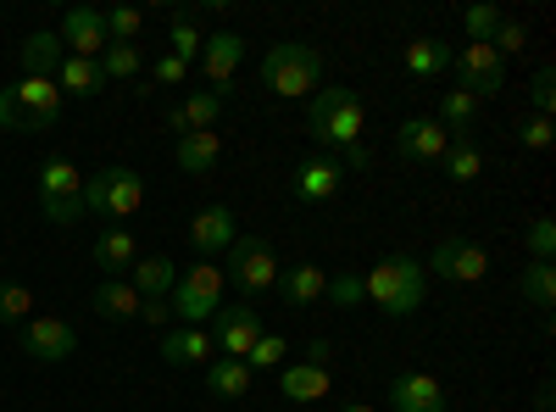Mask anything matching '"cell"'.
Listing matches in <instances>:
<instances>
[{"label":"cell","mask_w":556,"mask_h":412,"mask_svg":"<svg viewBox=\"0 0 556 412\" xmlns=\"http://www.w3.org/2000/svg\"><path fill=\"white\" fill-rule=\"evenodd\" d=\"M173 157H178L184 173H212L217 157H223V134H217V128H212V134H184V140L173 146Z\"/></svg>","instance_id":"cell-27"},{"label":"cell","mask_w":556,"mask_h":412,"mask_svg":"<svg viewBox=\"0 0 556 412\" xmlns=\"http://www.w3.org/2000/svg\"><path fill=\"white\" fill-rule=\"evenodd\" d=\"M56 89H62V96H101V89H106V78H101V67L96 62H84V57H67L62 67H56Z\"/></svg>","instance_id":"cell-31"},{"label":"cell","mask_w":556,"mask_h":412,"mask_svg":"<svg viewBox=\"0 0 556 412\" xmlns=\"http://www.w3.org/2000/svg\"><path fill=\"white\" fill-rule=\"evenodd\" d=\"M440 162H445V178H456V185H473V178L484 173V151H479V140H451V151H445Z\"/></svg>","instance_id":"cell-33"},{"label":"cell","mask_w":556,"mask_h":412,"mask_svg":"<svg viewBox=\"0 0 556 412\" xmlns=\"http://www.w3.org/2000/svg\"><path fill=\"white\" fill-rule=\"evenodd\" d=\"M362 285H367V301H374L379 312L412 317L417 307H424V296H429V267L417 257H406V251H395L374 273H362Z\"/></svg>","instance_id":"cell-1"},{"label":"cell","mask_w":556,"mask_h":412,"mask_svg":"<svg viewBox=\"0 0 556 412\" xmlns=\"http://www.w3.org/2000/svg\"><path fill=\"white\" fill-rule=\"evenodd\" d=\"M340 185H345V167H340V157L317 151V157H306V162L295 167V178H290V196H295L301 207H323V201H334V196H340Z\"/></svg>","instance_id":"cell-13"},{"label":"cell","mask_w":556,"mask_h":412,"mask_svg":"<svg viewBox=\"0 0 556 412\" xmlns=\"http://www.w3.org/2000/svg\"><path fill=\"white\" fill-rule=\"evenodd\" d=\"M523 240H529L534 262H551V251H556V223H551V217H534V223L523 228Z\"/></svg>","instance_id":"cell-43"},{"label":"cell","mask_w":556,"mask_h":412,"mask_svg":"<svg viewBox=\"0 0 556 412\" xmlns=\"http://www.w3.org/2000/svg\"><path fill=\"white\" fill-rule=\"evenodd\" d=\"M28 317H34V290L23 279H0V324L23 329Z\"/></svg>","instance_id":"cell-35"},{"label":"cell","mask_w":556,"mask_h":412,"mask_svg":"<svg viewBox=\"0 0 556 412\" xmlns=\"http://www.w3.org/2000/svg\"><path fill=\"white\" fill-rule=\"evenodd\" d=\"M96 267H106V279H128V267L139 262V246L128 228H101V240H96Z\"/></svg>","instance_id":"cell-24"},{"label":"cell","mask_w":556,"mask_h":412,"mask_svg":"<svg viewBox=\"0 0 556 412\" xmlns=\"http://www.w3.org/2000/svg\"><path fill=\"white\" fill-rule=\"evenodd\" d=\"M0 23H7V17H0Z\"/></svg>","instance_id":"cell-53"},{"label":"cell","mask_w":556,"mask_h":412,"mask_svg":"<svg viewBox=\"0 0 556 412\" xmlns=\"http://www.w3.org/2000/svg\"><path fill=\"white\" fill-rule=\"evenodd\" d=\"M56 117H62L56 78H17V84L0 89V128L45 134V128H56Z\"/></svg>","instance_id":"cell-4"},{"label":"cell","mask_w":556,"mask_h":412,"mask_svg":"<svg viewBox=\"0 0 556 412\" xmlns=\"http://www.w3.org/2000/svg\"><path fill=\"white\" fill-rule=\"evenodd\" d=\"M501 7H490V0H479V7H468L462 12V28H468V45H490L495 39V28H501Z\"/></svg>","instance_id":"cell-37"},{"label":"cell","mask_w":556,"mask_h":412,"mask_svg":"<svg viewBox=\"0 0 556 412\" xmlns=\"http://www.w3.org/2000/svg\"><path fill=\"white\" fill-rule=\"evenodd\" d=\"M551 401H556V396H551V385H540V396H534V412H551Z\"/></svg>","instance_id":"cell-51"},{"label":"cell","mask_w":556,"mask_h":412,"mask_svg":"<svg viewBox=\"0 0 556 412\" xmlns=\"http://www.w3.org/2000/svg\"><path fill=\"white\" fill-rule=\"evenodd\" d=\"M151 73H156V84H162V89H178V84H184V78H190V62H178V57H173V51H162V57H156V67H151Z\"/></svg>","instance_id":"cell-46"},{"label":"cell","mask_w":556,"mask_h":412,"mask_svg":"<svg viewBox=\"0 0 556 412\" xmlns=\"http://www.w3.org/2000/svg\"><path fill=\"white\" fill-rule=\"evenodd\" d=\"M434 123L451 134V140H473V134H479V101H473V96H462V89H445Z\"/></svg>","instance_id":"cell-25"},{"label":"cell","mask_w":556,"mask_h":412,"mask_svg":"<svg viewBox=\"0 0 556 412\" xmlns=\"http://www.w3.org/2000/svg\"><path fill=\"white\" fill-rule=\"evenodd\" d=\"M240 62H245V39L235 28H212L206 45H201V73L212 84V96H228V89H235Z\"/></svg>","instance_id":"cell-12"},{"label":"cell","mask_w":556,"mask_h":412,"mask_svg":"<svg viewBox=\"0 0 556 412\" xmlns=\"http://www.w3.org/2000/svg\"><path fill=\"white\" fill-rule=\"evenodd\" d=\"M162 357L173 362V369H195V362H212L217 357V346H212V335L206 329H167L162 335Z\"/></svg>","instance_id":"cell-23"},{"label":"cell","mask_w":556,"mask_h":412,"mask_svg":"<svg viewBox=\"0 0 556 412\" xmlns=\"http://www.w3.org/2000/svg\"><path fill=\"white\" fill-rule=\"evenodd\" d=\"M17 346L34 362H45V369H56V362L78 357V329L67 324V317H56V312H39V317H28V324L17 329Z\"/></svg>","instance_id":"cell-8"},{"label":"cell","mask_w":556,"mask_h":412,"mask_svg":"<svg viewBox=\"0 0 556 412\" xmlns=\"http://www.w3.org/2000/svg\"><path fill=\"white\" fill-rule=\"evenodd\" d=\"M529 45V23H518V17H501V28H495V39H490V51L506 62V57H518Z\"/></svg>","instance_id":"cell-41"},{"label":"cell","mask_w":556,"mask_h":412,"mask_svg":"<svg viewBox=\"0 0 556 412\" xmlns=\"http://www.w3.org/2000/svg\"><path fill=\"white\" fill-rule=\"evenodd\" d=\"M56 39H62V51H67V57L96 62L106 45H112V39H106V12H96V7H73V12L62 17Z\"/></svg>","instance_id":"cell-14"},{"label":"cell","mask_w":556,"mask_h":412,"mask_svg":"<svg viewBox=\"0 0 556 412\" xmlns=\"http://www.w3.org/2000/svg\"><path fill=\"white\" fill-rule=\"evenodd\" d=\"M451 67H456V89L462 96H473V101H484V96H501V84H506V62L490 51V45H462V51L451 57Z\"/></svg>","instance_id":"cell-11"},{"label":"cell","mask_w":556,"mask_h":412,"mask_svg":"<svg viewBox=\"0 0 556 412\" xmlns=\"http://www.w3.org/2000/svg\"><path fill=\"white\" fill-rule=\"evenodd\" d=\"M323 301H329V307H340V312L362 307V301H367V285H362V273H334V279H329V290H323Z\"/></svg>","instance_id":"cell-39"},{"label":"cell","mask_w":556,"mask_h":412,"mask_svg":"<svg viewBox=\"0 0 556 412\" xmlns=\"http://www.w3.org/2000/svg\"><path fill=\"white\" fill-rule=\"evenodd\" d=\"M334 412H379V407H367V401H340Z\"/></svg>","instance_id":"cell-52"},{"label":"cell","mask_w":556,"mask_h":412,"mask_svg":"<svg viewBox=\"0 0 556 412\" xmlns=\"http://www.w3.org/2000/svg\"><path fill=\"white\" fill-rule=\"evenodd\" d=\"M128 285L139 290V301H167L178 285V262L173 257H139L128 267Z\"/></svg>","instance_id":"cell-20"},{"label":"cell","mask_w":556,"mask_h":412,"mask_svg":"<svg viewBox=\"0 0 556 412\" xmlns=\"http://www.w3.org/2000/svg\"><path fill=\"white\" fill-rule=\"evenodd\" d=\"M217 7V0H212ZM212 7H178L173 12V28H167V51L178 57V62H201V45H206V34H201V17L212 12Z\"/></svg>","instance_id":"cell-19"},{"label":"cell","mask_w":556,"mask_h":412,"mask_svg":"<svg viewBox=\"0 0 556 412\" xmlns=\"http://www.w3.org/2000/svg\"><path fill=\"white\" fill-rule=\"evenodd\" d=\"M96 67H101V78L106 84H128V78H139V45H106V51L96 57Z\"/></svg>","instance_id":"cell-34"},{"label":"cell","mask_w":556,"mask_h":412,"mask_svg":"<svg viewBox=\"0 0 556 412\" xmlns=\"http://www.w3.org/2000/svg\"><path fill=\"white\" fill-rule=\"evenodd\" d=\"M17 62H23V78H56V67L67 62V51H62L56 34H28L17 45Z\"/></svg>","instance_id":"cell-22"},{"label":"cell","mask_w":556,"mask_h":412,"mask_svg":"<svg viewBox=\"0 0 556 412\" xmlns=\"http://www.w3.org/2000/svg\"><path fill=\"white\" fill-rule=\"evenodd\" d=\"M178 112H184V123H190V134H212L217 117H223V96H212V89H195V96L184 101Z\"/></svg>","instance_id":"cell-36"},{"label":"cell","mask_w":556,"mask_h":412,"mask_svg":"<svg viewBox=\"0 0 556 412\" xmlns=\"http://www.w3.org/2000/svg\"><path fill=\"white\" fill-rule=\"evenodd\" d=\"M235 235H240V228H235V212H228L223 201L190 217V246H195L201 262H217L228 246H235Z\"/></svg>","instance_id":"cell-15"},{"label":"cell","mask_w":556,"mask_h":412,"mask_svg":"<svg viewBox=\"0 0 556 412\" xmlns=\"http://www.w3.org/2000/svg\"><path fill=\"white\" fill-rule=\"evenodd\" d=\"M529 107H534V117H551V112H556V67H540V73H534Z\"/></svg>","instance_id":"cell-42"},{"label":"cell","mask_w":556,"mask_h":412,"mask_svg":"<svg viewBox=\"0 0 556 412\" xmlns=\"http://www.w3.org/2000/svg\"><path fill=\"white\" fill-rule=\"evenodd\" d=\"M285 357H290V340L267 329V335L245 351V369H251V374H256V369H285Z\"/></svg>","instance_id":"cell-38"},{"label":"cell","mask_w":556,"mask_h":412,"mask_svg":"<svg viewBox=\"0 0 556 412\" xmlns=\"http://www.w3.org/2000/svg\"><path fill=\"white\" fill-rule=\"evenodd\" d=\"M39 212H45V223H78V217H89L84 212V190L62 196V201H39Z\"/></svg>","instance_id":"cell-44"},{"label":"cell","mask_w":556,"mask_h":412,"mask_svg":"<svg viewBox=\"0 0 556 412\" xmlns=\"http://www.w3.org/2000/svg\"><path fill=\"white\" fill-rule=\"evenodd\" d=\"M96 312L106 317V324H128V317H139V290L128 279H101L96 285Z\"/></svg>","instance_id":"cell-28"},{"label":"cell","mask_w":556,"mask_h":412,"mask_svg":"<svg viewBox=\"0 0 556 412\" xmlns=\"http://www.w3.org/2000/svg\"><path fill=\"white\" fill-rule=\"evenodd\" d=\"M139 201H146V178L134 167H101L84 178V212L96 217H128L139 212Z\"/></svg>","instance_id":"cell-7"},{"label":"cell","mask_w":556,"mask_h":412,"mask_svg":"<svg viewBox=\"0 0 556 412\" xmlns=\"http://www.w3.org/2000/svg\"><path fill=\"white\" fill-rule=\"evenodd\" d=\"M206 390L217 401H240V396H251V369L240 357H212L206 362Z\"/></svg>","instance_id":"cell-26"},{"label":"cell","mask_w":556,"mask_h":412,"mask_svg":"<svg viewBox=\"0 0 556 412\" xmlns=\"http://www.w3.org/2000/svg\"><path fill=\"white\" fill-rule=\"evenodd\" d=\"M306 128H312V140L323 151H351L362 146V128H367V107L356 89H317L312 107H306Z\"/></svg>","instance_id":"cell-2"},{"label":"cell","mask_w":556,"mask_h":412,"mask_svg":"<svg viewBox=\"0 0 556 412\" xmlns=\"http://www.w3.org/2000/svg\"><path fill=\"white\" fill-rule=\"evenodd\" d=\"M445 67H451V45H445V39H429V34H424V39L406 45V73H412V78H434V73H445Z\"/></svg>","instance_id":"cell-32"},{"label":"cell","mask_w":556,"mask_h":412,"mask_svg":"<svg viewBox=\"0 0 556 412\" xmlns=\"http://www.w3.org/2000/svg\"><path fill=\"white\" fill-rule=\"evenodd\" d=\"M367 162H374V157H367V151H362V146H351V151H345V162H340V167H367Z\"/></svg>","instance_id":"cell-50"},{"label":"cell","mask_w":556,"mask_h":412,"mask_svg":"<svg viewBox=\"0 0 556 412\" xmlns=\"http://www.w3.org/2000/svg\"><path fill=\"white\" fill-rule=\"evenodd\" d=\"M39 201H62V196H78L84 190V173H78V162H67V157H51L39 167Z\"/></svg>","instance_id":"cell-29"},{"label":"cell","mask_w":556,"mask_h":412,"mask_svg":"<svg viewBox=\"0 0 556 412\" xmlns=\"http://www.w3.org/2000/svg\"><path fill=\"white\" fill-rule=\"evenodd\" d=\"M278 390H285V401H323L329 396V369L323 362H285L278 369Z\"/></svg>","instance_id":"cell-21"},{"label":"cell","mask_w":556,"mask_h":412,"mask_svg":"<svg viewBox=\"0 0 556 412\" xmlns=\"http://www.w3.org/2000/svg\"><path fill=\"white\" fill-rule=\"evenodd\" d=\"M139 317H146V324H156V329H167L173 307H167V301H139Z\"/></svg>","instance_id":"cell-47"},{"label":"cell","mask_w":556,"mask_h":412,"mask_svg":"<svg viewBox=\"0 0 556 412\" xmlns=\"http://www.w3.org/2000/svg\"><path fill=\"white\" fill-rule=\"evenodd\" d=\"M329 357H334L329 340H312V346H306V362H323V369H329Z\"/></svg>","instance_id":"cell-48"},{"label":"cell","mask_w":556,"mask_h":412,"mask_svg":"<svg viewBox=\"0 0 556 412\" xmlns=\"http://www.w3.org/2000/svg\"><path fill=\"white\" fill-rule=\"evenodd\" d=\"M256 78H262V89H273L278 101L317 96L323 57H317V45H306V39H278V45H267V57H262Z\"/></svg>","instance_id":"cell-3"},{"label":"cell","mask_w":556,"mask_h":412,"mask_svg":"<svg viewBox=\"0 0 556 412\" xmlns=\"http://www.w3.org/2000/svg\"><path fill=\"white\" fill-rule=\"evenodd\" d=\"M278 301H285L290 312H306L312 301H323V290H329V267L317 262H295V267H278Z\"/></svg>","instance_id":"cell-16"},{"label":"cell","mask_w":556,"mask_h":412,"mask_svg":"<svg viewBox=\"0 0 556 412\" xmlns=\"http://www.w3.org/2000/svg\"><path fill=\"white\" fill-rule=\"evenodd\" d=\"M262 335H267V329H262L256 301H228V307H217V317H212V346H217V357H240V362H245V351H251Z\"/></svg>","instance_id":"cell-9"},{"label":"cell","mask_w":556,"mask_h":412,"mask_svg":"<svg viewBox=\"0 0 556 412\" xmlns=\"http://www.w3.org/2000/svg\"><path fill=\"white\" fill-rule=\"evenodd\" d=\"M139 28H146V12H139V7H112L106 12V39L112 45H134Z\"/></svg>","instance_id":"cell-40"},{"label":"cell","mask_w":556,"mask_h":412,"mask_svg":"<svg viewBox=\"0 0 556 412\" xmlns=\"http://www.w3.org/2000/svg\"><path fill=\"white\" fill-rule=\"evenodd\" d=\"M395 151H401L406 162H440V157L451 151V134H445L434 117H406V123L395 128Z\"/></svg>","instance_id":"cell-17"},{"label":"cell","mask_w":556,"mask_h":412,"mask_svg":"<svg viewBox=\"0 0 556 412\" xmlns=\"http://www.w3.org/2000/svg\"><path fill=\"white\" fill-rule=\"evenodd\" d=\"M223 290H228L223 267L195 257V267H184V273H178V285H173L167 307H173V317H178L184 329H206L212 317H217V307H223Z\"/></svg>","instance_id":"cell-5"},{"label":"cell","mask_w":556,"mask_h":412,"mask_svg":"<svg viewBox=\"0 0 556 412\" xmlns=\"http://www.w3.org/2000/svg\"><path fill=\"white\" fill-rule=\"evenodd\" d=\"M429 267H434V279H451V285H479L484 273H490V257H484V246H479V240H468V235H445V240L434 246Z\"/></svg>","instance_id":"cell-10"},{"label":"cell","mask_w":556,"mask_h":412,"mask_svg":"<svg viewBox=\"0 0 556 412\" xmlns=\"http://www.w3.org/2000/svg\"><path fill=\"white\" fill-rule=\"evenodd\" d=\"M390 412H445V390L434 374H395L390 379Z\"/></svg>","instance_id":"cell-18"},{"label":"cell","mask_w":556,"mask_h":412,"mask_svg":"<svg viewBox=\"0 0 556 412\" xmlns=\"http://www.w3.org/2000/svg\"><path fill=\"white\" fill-rule=\"evenodd\" d=\"M518 296H523V307L551 312V307H556V267H551V262H529V267L518 273Z\"/></svg>","instance_id":"cell-30"},{"label":"cell","mask_w":556,"mask_h":412,"mask_svg":"<svg viewBox=\"0 0 556 412\" xmlns=\"http://www.w3.org/2000/svg\"><path fill=\"white\" fill-rule=\"evenodd\" d=\"M167 134H178V140L190 134V123H184V112H178V107H167Z\"/></svg>","instance_id":"cell-49"},{"label":"cell","mask_w":556,"mask_h":412,"mask_svg":"<svg viewBox=\"0 0 556 412\" xmlns=\"http://www.w3.org/2000/svg\"><path fill=\"white\" fill-rule=\"evenodd\" d=\"M223 279H235L245 301L267 296L278 285V257H273V240L267 235H235V246L223 251Z\"/></svg>","instance_id":"cell-6"},{"label":"cell","mask_w":556,"mask_h":412,"mask_svg":"<svg viewBox=\"0 0 556 412\" xmlns=\"http://www.w3.org/2000/svg\"><path fill=\"white\" fill-rule=\"evenodd\" d=\"M518 140H523V151H551L556 128H551V117H529V123H518Z\"/></svg>","instance_id":"cell-45"}]
</instances>
